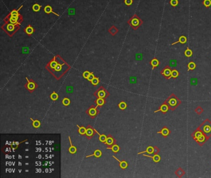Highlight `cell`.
Masks as SVG:
<instances>
[{
	"label": "cell",
	"mask_w": 211,
	"mask_h": 178,
	"mask_svg": "<svg viewBox=\"0 0 211 178\" xmlns=\"http://www.w3.org/2000/svg\"><path fill=\"white\" fill-rule=\"evenodd\" d=\"M190 82H191V84L192 85H196L197 83V80L196 78H191Z\"/></svg>",
	"instance_id": "cell-48"
},
{
	"label": "cell",
	"mask_w": 211,
	"mask_h": 178,
	"mask_svg": "<svg viewBox=\"0 0 211 178\" xmlns=\"http://www.w3.org/2000/svg\"><path fill=\"white\" fill-rule=\"evenodd\" d=\"M24 31L26 32V33H27V34L31 35H32L33 32H34V29H33V27H32V26L29 25V26L24 29Z\"/></svg>",
	"instance_id": "cell-20"
},
{
	"label": "cell",
	"mask_w": 211,
	"mask_h": 178,
	"mask_svg": "<svg viewBox=\"0 0 211 178\" xmlns=\"http://www.w3.org/2000/svg\"><path fill=\"white\" fill-rule=\"evenodd\" d=\"M90 73H91L88 72V71H85V72H84L83 73V77L84 78H85V79H87L89 76V75H90Z\"/></svg>",
	"instance_id": "cell-45"
},
{
	"label": "cell",
	"mask_w": 211,
	"mask_h": 178,
	"mask_svg": "<svg viewBox=\"0 0 211 178\" xmlns=\"http://www.w3.org/2000/svg\"><path fill=\"white\" fill-rule=\"evenodd\" d=\"M193 51H192L188 47L186 48V50L184 52V55H185V56L186 57H187V58L191 57V56H193Z\"/></svg>",
	"instance_id": "cell-24"
},
{
	"label": "cell",
	"mask_w": 211,
	"mask_h": 178,
	"mask_svg": "<svg viewBox=\"0 0 211 178\" xmlns=\"http://www.w3.org/2000/svg\"><path fill=\"white\" fill-rule=\"evenodd\" d=\"M113 158H114L115 159L116 161H118L119 162V163H120V166L121 168H122V169H126V167H128V163L126 161H120V160H119L117 158H116L115 156H113Z\"/></svg>",
	"instance_id": "cell-17"
},
{
	"label": "cell",
	"mask_w": 211,
	"mask_h": 178,
	"mask_svg": "<svg viewBox=\"0 0 211 178\" xmlns=\"http://www.w3.org/2000/svg\"><path fill=\"white\" fill-rule=\"evenodd\" d=\"M169 109H170V107H169V106H168V104H167V103H165V102H164V103L160 106V108L158 109V110H157V111H154V113H156L157 112L160 111L162 113H164V114H165L166 112H167L169 111Z\"/></svg>",
	"instance_id": "cell-6"
},
{
	"label": "cell",
	"mask_w": 211,
	"mask_h": 178,
	"mask_svg": "<svg viewBox=\"0 0 211 178\" xmlns=\"http://www.w3.org/2000/svg\"><path fill=\"white\" fill-rule=\"evenodd\" d=\"M95 78V76H94V73H90V75H89V76L88 77V78H87V80H88V81H91L93 79H94V78Z\"/></svg>",
	"instance_id": "cell-49"
},
{
	"label": "cell",
	"mask_w": 211,
	"mask_h": 178,
	"mask_svg": "<svg viewBox=\"0 0 211 178\" xmlns=\"http://www.w3.org/2000/svg\"><path fill=\"white\" fill-rule=\"evenodd\" d=\"M50 98L53 100H57L58 98V95L56 93H55V92H53L50 95Z\"/></svg>",
	"instance_id": "cell-40"
},
{
	"label": "cell",
	"mask_w": 211,
	"mask_h": 178,
	"mask_svg": "<svg viewBox=\"0 0 211 178\" xmlns=\"http://www.w3.org/2000/svg\"><path fill=\"white\" fill-rule=\"evenodd\" d=\"M164 102L168 104L170 107V109L172 111H175L176 107L181 104V101L174 94H172L170 95L168 98L165 100Z\"/></svg>",
	"instance_id": "cell-1"
},
{
	"label": "cell",
	"mask_w": 211,
	"mask_h": 178,
	"mask_svg": "<svg viewBox=\"0 0 211 178\" xmlns=\"http://www.w3.org/2000/svg\"><path fill=\"white\" fill-rule=\"evenodd\" d=\"M107 149H110L112 150L113 152L117 153L120 151V147H119L116 144H114L113 145H112V146H110V147L107 148Z\"/></svg>",
	"instance_id": "cell-28"
},
{
	"label": "cell",
	"mask_w": 211,
	"mask_h": 178,
	"mask_svg": "<svg viewBox=\"0 0 211 178\" xmlns=\"http://www.w3.org/2000/svg\"><path fill=\"white\" fill-rule=\"evenodd\" d=\"M102 151L100 150H96L95 151H94V154L91 155H89V156H87L86 158H89V157H91L93 156H95L96 158H100L101 156H102Z\"/></svg>",
	"instance_id": "cell-26"
},
{
	"label": "cell",
	"mask_w": 211,
	"mask_h": 178,
	"mask_svg": "<svg viewBox=\"0 0 211 178\" xmlns=\"http://www.w3.org/2000/svg\"><path fill=\"white\" fill-rule=\"evenodd\" d=\"M196 68V65L194 61H190L188 64V71L194 70Z\"/></svg>",
	"instance_id": "cell-29"
},
{
	"label": "cell",
	"mask_w": 211,
	"mask_h": 178,
	"mask_svg": "<svg viewBox=\"0 0 211 178\" xmlns=\"http://www.w3.org/2000/svg\"><path fill=\"white\" fill-rule=\"evenodd\" d=\"M178 76H179V72L176 69H173L172 70V72H171V76H170V78H178Z\"/></svg>",
	"instance_id": "cell-27"
},
{
	"label": "cell",
	"mask_w": 211,
	"mask_h": 178,
	"mask_svg": "<svg viewBox=\"0 0 211 178\" xmlns=\"http://www.w3.org/2000/svg\"><path fill=\"white\" fill-rule=\"evenodd\" d=\"M118 107L120 109L125 110V109L127 107V104H126V103L125 102H124V101H122V102H121L118 104Z\"/></svg>",
	"instance_id": "cell-38"
},
{
	"label": "cell",
	"mask_w": 211,
	"mask_h": 178,
	"mask_svg": "<svg viewBox=\"0 0 211 178\" xmlns=\"http://www.w3.org/2000/svg\"><path fill=\"white\" fill-rule=\"evenodd\" d=\"M198 128L202 131L204 135L207 137V139H209L211 137V122L208 119H206L202 122Z\"/></svg>",
	"instance_id": "cell-2"
},
{
	"label": "cell",
	"mask_w": 211,
	"mask_h": 178,
	"mask_svg": "<svg viewBox=\"0 0 211 178\" xmlns=\"http://www.w3.org/2000/svg\"><path fill=\"white\" fill-rule=\"evenodd\" d=\"M195 112L198 115H200V114H201L204 112V109L200 106H197L196 108V109H195Z\"/></svg>",
	"instance_id": "cell-42"
},
{
	"label": "cell",
	"mask_w": 211,
	"mask_h": 178,
	"mask_svg": "<svg viewBox=\"0 0 211 178\" xmlns=\"http://www.w3.org/2000/svg\"><path fill=\"white\" fill-rule=\"evenodd\" d=\"M77 127H78V128H79V130H78V132H79V134H81L82 135H85V132H86V130L87 128L84 127H79V125H77Z\"/></svg>",
	"instance_id": "cell-32"
},
{
	"label": "cell",
	"mask_w": 211,
	"mask_h": 178,
	"mask_svg": "<svg viewBox=\"0 0 211 178\" xmlns=\"http://www.w3.org/2000/svg\"><path fill=\"white\" fill-rule=\"evenodd\" d=\"M159 151H160L159 148H158V147H157V146H155V147H154V153H153V155H154V154H158V153H159Z\"/></svg>",
	"instance_id": "cell-50"
},
{
	"label": "cell",
	"mask_w": 211,
	"mask_h": 178,
	"mask_svg": "<svg viewBox=\"0 0 211 178\" xmlns=\"http://www.w3.org/2000/svg\"><path fill=\"white\" fill-rule=\"evenodd\" d=\"M143 155L144 156L148 157V158H150L152 159L153 161L155 162V163H158V162H160V160H161V157H160V156L159 155H158V154H154L153 156L147 155H145V154H144Z\"/></svg>",
	"instance_id": "cell-11"
},
{
	"label": "cell",
	"mask_w": 211,
	"mask_h": 178,
	"mask_svg": "<svg viewBox=\"0 0 211 178\" xmlns=\"http://www.w3.org/2000/svg\"><path fill=\"white\" fill-rule=\"evenodd\" d=\"M133 3V0H125V4L126 6H131Z\"/></svg>",
	"instance_id": "cell-46"
},
{
	"label": "cell",
	"mask_w": 211,
	"mask_h": 178,
	"mask_svg": "<svg viewBox=\"0 0 211 178\" xmlns=\"http://www.w3.org/2000/svg\"><path fill=\"white\" fill-rule=\"evenodd\" d=\"M202 135H204V134L202 133V131L197 127L196 129V130H195V132L191 134V137H193L194 140H196V139H198L200 136H202Z\"/></svg>",
	"instance_id": "cell-9"
},
{
	"label": "cell",
	"mask_w": 211,
	"mask_h": 178,
	"mask_svg": "<svg viewBox=\"0 0 211 178\" xmlns=\"http://www.w3.org/2000/svg\"><path fill=\"white\" fill-rule=\"evenodd\" d=\"M16 25V24H12V23H9V24H7V26H6V31H7V32H13L15 30Z\"/></svg>",
	"instance_id": "cell-22"
},
{
	"label": "cell",
	"mask_w": 211,
	"mask_h": 178,
	"mask_svg": "<svg viewBox=\"0 0 211 178\" xmlns=\"http://www.w3.org/2000/svg\"><path fill=\"white\" fill-rule=\"evenodd\" d=\"M175 173L178 178H181V177L183 176L185 174V171L182 168L179 167V168H178V169L175 171Z\"/></svg>",
	"instance_id": "cell-21"
},
{
	"label": "cell",
	"mask_w": 211,
	"mask_h": 178,
	"mask_svg": "<svg viewBox=\"0 0 211 178\" xmlns=\"http://www.w3.org/2000/svg\"><path fill=\"white\" fill-rule=\"evenodd\" d=\"M94 130L93 128H89V127L88 126V128H87L86 132H85V135L87 136V137H88L89 139H90V138L94 135V134H95V133L94 132Z\"/></svg>",
	"instance_id": "cell-19"
},
{
	"label": "cell",
	"mask_w": 211,
	"mask_h": 178,
	"mask_svg": "<svg viewBox=\"0 0 211 178\" xmlns=\"http://www.w3.org/2000/svg\"><path fill=\"white\" fill-rule=\"evenodd\" d=\"M26 79H27V84H26V86H25V87H26V88H27L28 89V90H29V91L30 92H32L33 91V90L35 89V88H36L37 87V84H36L35 83L33 82V81H29V79H28V78H26Z\"/></svg>",
	"instance_id": "cell-5"
},
{
	"label": "cell",
	"mask_w": 211,
	"mask_h": 178,
	"mask_svg": "<svg viewBox=\"0 0 211 178\" xmlns=\"http://www.w3.org/2000/svg\"><path fill=\"white\" fill-rule=\"evenodd\" d=\"M97 107H94L93 106H92L87 111V113H88V114L92 118H94L97 114L99 113V112L97 111Z\"/></svg>",
	"instance_id": "cell-7"
},
{
	"label": "cell",
	"mask_w": 211,
	"mask_h": 178,
	"mask_svg": "<svg viewBox=\"0 0 211 178\" xmlns=\"http://www.w3.org/2000/svg\"><path fill=\"white\" fill-rule=\"evenodd\" d=\"M44 11L47 13V14H50V13H53L55 15L57 16H59V15H58L57 13L56 12H53V9H52V6H50V5H47L44 8Z\"/></svg>",
	"instance_id": "cell-18"
},
{
	"label": "cell",
	"mask_w": 211,
	"mask_h": 178,
	"mask_svg": "<svg viewBox=\"0 0 211 178\" xmlns=\"http://www.w3.org/2000/svg\"><path fill=\"white\" fill-rule=\"evenodd\" d=\"M128 24L134 30H137L143 24V21L137 14H134L128 21Z\"/></svg>",
	"instance_id": "cell-3"
},
{
	"label": "cell",
	"mask_w": 211,
	"mask_h": 178,
	"mask_svg": "<svg viewBox=\"0 0 211 178\" xmlns=\"http://www.w3.org/2000/svg\"><path fill=\"white\" fill-rule=\"evenodd\" d=\"M157 134H160L164 137H167L170 135V130L167 127H164L160 132H158Z\"/></svg>",
	"instance_id": "cell-10"
},
{
	"label": "cell",
	"mask_w": 211,
	"mask_h": 178,
	"mask_svg": "<svg viewBox=\"0 0 211 178\" xmlns=\"http://www.w3.org/2000/svg\"><path fill=\"white\" fill-rule=\"evenodd\" d=\"M55 59V57H54V59H53V60L50 63V64H49V65L50 66V68L53 69V70L56 68V67L57 66V65H58V63H57V61H56Z\"/></svg>",
	"instance_id": "cell-35"
},
{
	"label": "cell",
	"mask_w": 211,
	"mask_h": 178,
	"mask_svg": "<svg viewBox=\"0 0 211 178\" xmlns=\"http://www.w3.org/2000/svg\"><path fill=\"white\" fill-rule=\"evenodd\" d=\"M115 143H116L115 140L111 135H108V137H107V139H106V142H105V144L107 145V146H109V147H110V146H111L112 145H113L114 144H116Z\"/></svg>",
	"instance_id": "cell-13"
},
{
	"label": "cell",
	"mask_w": 211,
	"mask_h": 178,
	"mask_svg": "<svg viewBox=\"0 0 211 178\" xmlns=\"http://www.w3.org/2000/svg\"><path fill=\"white\" fill-rule=\"evenodd\" d=\"M9 15H10V14H9ZM20 16H12L10 15V18H9V22H10V23H12V24H17Z\"/></svg>",
	"instance_id": "cell-25"
},
{
	"label": "cell",
	"mask_w": 211,
	"mask_h": 178,
	"mask_svg": "<svg viewBox=\"0 0 211 178\" xmlns=\"http://www.w3.org/2000/svg\"><path fill=\"white\" fill-rule=\"evenodd\" d=\"M90 82H91V83L93 85L96 86V85H97L99 83V82H100V80H99V78H96V77H95V78H94V79H93L92 80L90 81Z\"/></svg>",
	"instance_id": "cell-43"
},
{
	"label": "cell",
	"mask_w": 211,
	"mask_h": 178,
	"mask_svg": "<svg viewBox=\"0 0 211 178\" xmlns=\"http://www.w3.org/2000/svg\"><path fill=\"white\" fill-rule=\"evenodd\" d=\"M42 8L41 5H38L37 3H35L32 6V9L34 12H38V11L40 10V9Z\"/></svg>",
	"instance_id": "cell-33"
},
{
	"label": "cell",
	"mask_w": 211,
	"mask_h": 178,
	"mask_svg": "<svg viewBox=\"0 0 211 178\" xmlns=\"http://www.w3.org/2000/svg\"><path fill=\"white\" fill-rule=\"evenodd\" d=\"M22 7H23V6L22 5V6H21V7H20V8L17 9V10L14 9V10H13V11H12V12L10 13V15L12 16H21V14H19V10H21V9Z\"/></svg>",
	"instance_id": "cell-30"
},
{
	"label": "cell",
	"mask_w": 211,
	"mask_h": 178,
	"mask_svg": "<svg viewBox=\"0 0 211 178\" xmlns=\"http://www.w3.org/2000/svg\"><path fill=\"white\" fill-rule=\"evenodd\" d=\"M145 153L149 154L150 155H153L154 153V147H153L152 146H149L146 148V150L144 151H142V152L138 153L137 155H141V154Z\"/></svg>",
	"instance_id": "cell-15"
},
{
	"label": "cell",
	"mask_w": 211,
	"mask_h": 178,
	"mask_svg": "<svg viewBox=\"0 0 211 178\" xmlns=\"http://www.w3.org/2000/svg\"><path fill=\"white\" fill-rule=\"evenodd\" d=\"M96 104H97V107L98 106H103L104 104H105V100L103 98H100V97H98V99L96 100Z\"/></svg>",
	"instance_id": "cell-31"
},
{
	"label": "cell",
	"mask_w": 211,
	"mask_h": 178,
	"mask_svg": "<svg viewBox=\"0 0 211 178\" xmlns=\"http://www.w3.org/2000/svg\"><path fill=\"white\" fill-rule=\"evenodd\" d=\"M207 140H208V139H207V137H206L204 135H202V136H200V137H199L198 139H196L195 141L199 144V145H200V146H202V145L204 144V143L206 142Z\"/></svg>",
	"instance_id": "cell-14"
},
{
	"label": "cell",
	"mask_w": 211,
	"mask_h": 178,
	"mask_svg": "<svg viewBox=\"0 0 211 178\" xmlns=\"http://www.w3.org/2000/svg\"><path fill=\"white\" fill-rule=\"evenodd\" d=\"M31 119L32 120V122H33V123H32V125H33V127H34V128H38L40 126L41 123H40V121H38V120H34L33 119H32V118H31Z\"/></svg>",
	"instance_id": "cell-34"
},
{
	"label": "cell",
	"mask_w": 211,
	"mask_h": 178,
	"mask_svg": "<svg viewBox=\"0 0 211 178\" xmlns=\"http://www.w3.org/2000/svg\"><path fill=\"white\" fill-rule=\"evenodd\" d=\"M202 5L206 8H209L211 6V0H203Z\"/></svg>",
	"instance_id": "cell-36"
},
{
	"label": "cell",
	"mask_w": 211,
	"mask_h": 178,
	"mask_svg": "<svg viewBox=\"0 0 211 178\" xmlns=\"http://www.w3.org/2000/svg\"><path fill=\"white\" fill-rule=\"evenodd\" d=\"M172 69L169 65H166L164 67V68L160 72V74L162 75L167 79H169L171 76V72H172Z\"/></svg>",
	"instance_id": "cell-4"
},
{
	"label": "cell",
	"mask_w": 211,
	"mask_h": 178,
	"mask_svg": "<svg viewBox=\"0 0 211 178\" xmlns=\"http://www.w3.org/2000/svg\"><path fill=\"white\" fill-rule=\"evenodd\" d=\"M150 65L152 66V70H154L155 68L158 67L160 65V61L157 58H153L150 61Z\"/></svg>",
	"instance_id": "cell-16"
},
{
	"label": "cell",
	"mask_w": 211,
	"mask_h": 178,
	"mask_svg": "<svg viewBox=\"0 0 211 178\" xmlns=\"http://www.w3.org/2000/svg\"><path fill=\"white\" fill-rule=\"evenodd\" d=\"M170 5L173 7V8H175L176 6H178V4H179V1L178 0H170Z\"/></svg>",
	"instance_id": "cell-37"
},
{
	"label": "cell",
	"mask_w": 211,
	"mask_h": 178,
	"mask_svg": "<svg viewBox=\"0 0 211 178\" xmlns=\"http://www.w3.org/2000/svg\"><path fill=\"white\" fill-rule=\"evenodd\" d=\"M187 42V37L185 35H181L180 37L178 39V41L172 43L171 45H174L175 44H177L178 43H180L181 44H185Z\"/></svg>",
	"instance_id": "cell-12"
},
{
	"label": "cell",
	"mask_w": 211,
	"mask_h": 178,
	"mask_svg": "<svg viewBox=\"0 0 211 178\" xmlns=\"http://www.w3.org/2000/svg\"><path fill=\"white\" fill-rule=\"evenodd\" d=\"M170 65L171 67H175L176 66V61L175 60H171L170 61Z\"/></svg>",
	"instance_id": "cell-47"
},
{
	"label": "cell",
	"mask_w": 211,
	"mask_h": 178,
	"mask_svg": "<svg viewBox=\"0 0 211 178\" xmlns=\"http://www.w3.org/2000/svg\"><path fill=\"white\" fill-rule=\"evenodd\" d=\"M62 66L63 65L58 63V65H57V66L56 67V68L54 69V70L56 71V72H59V71H61V70H62Z\"/></svg>",
	"instance_id": "cell-44"
},
{
	"label": "cell",
	"mask_w": 211,
	"mask_h": 178,
	"mask_svg": "<svg viewBox=\"0 0 211 178\" xmlns=\"http://www.w3.org/2000/svg\"><path fill=\"white\" fill-rule=\"evenodd\" d=\"M106 139H107V137H106V136L105 135H101L100 134V135H99V140L101 142H102V143H105L106 142Z\"/></svg>",
	"instance_id": "cell-41"
},
{
	"label": "cell",
	"mask_w": 211,
	"mask_h": 178,
	"mask_svg": "<svg viewBox=\"0 0 211 178\" xmlns=\"http://www.w3.org/2000/svg\"><path fill=\"white\" fill-rule=\"evenodd\" d=\"M69 140L70 145H71V146H70L69 148V153H71V154L76 153V151H77V148H76V146H73V144H72L71 140V138H70V137H69Z\"/></svg>",
	"instance_id": "cell-23"
},
{
	"label": "cell",
	"mask_w": 211,
	"mask_h": 178,
	"mask_svg": "<svg viewBox=\"0 0 211 178\" xmlns=\"http://www.w3.org/2000/svg\"><path fill=\"white\" fill-rule=\"evenodd\" d=\"M62 103H63V104L64 106H69L70 104V103H71V101H70L69 99L67 98V97H64V99H63Z\"/></svg>",
	"instance_id": "cell-39"
},
{
	"label": "cell",
	"mask_w": 211,
	"mask_h": 178,
	"mask_svg": "<svg viewBox=\"0 0 211 178\" xmlns=\"http://www.w3.org/2000/svg\"><path fill=\"white\" fill-rule=\"evenodd\" d=\"M99 89H99V90H98L95 93V94H97V95H95L97 97H100V98H103V99H105L106 96H108V95H108V93H107L106 91H105V89L104 88H103V89H102V90H99Z\"/></svg>",
	"instance_id": "cell-8"
}]
</instances>
